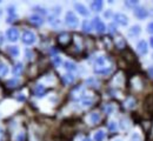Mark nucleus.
Masks as SVG:
<instances>
[{"mask_svg": "<svg viewBox=\"0 0 153 141\" xmlns=\"http://www.w3.org/2000/svg\"><path fill=\"white\" fill-rule=\"evenodd\" d=\"M65 20H66L67 26L71 27V28H76L78 25H79V20H78V18H76V14L73 12H67Z\"/></svg>", "mask_w": 153, "mask_h": 141, "instance_id": "f257e3e1", "label": "nucleus"}, {"mask_svg": "<svg viewBox=\"0 0 153 141\" xmlns=\"http://www.w3.org/2000/svg\"><path fill=\"white\" fill-rule=\"evenodd\" d=\"M22 42L25 44V45H32V44H34L36 40H37V37H36V34L33 33V32H31V31H25L24 33H22Z\"/></svg>", "mask_w": 153, "mask_h": 141, "instance_id": "f03ea898", "label": "nucleus"}, {"mask_svg": "<svg viewBox=\"0 0 153 141\" xmlns=\"http://www.w3.org/2000/svg\"><path fill=\"white\" fill-rule=\"evenodd\" d=\"M58 41H59V44H60L62 47H66V46L70 45V42H71V35H70L68 33L64 32V33H61V34L58 37Z\"/></svg>", "mask_w": 153, "mask_h": 141, "instance_id": "7ed1b4c3", "label": "nucleus"}, {"mask_svg": "<svg viewBox=\"0 0 153 141\" xmlns=\"http://www.w3.org/2000/svg\"><path fill=\"white\" fill-rule=\"evenodd\" d=\"M92 25L94 26V28L97 30V32H98V33H104V32H105V30H106L105 24L100 20L99 18H94L93 21H92Z\"/></svg>", "mask_w": 153, "mask_h": 141, "instance_id": "20e7f679", "label": "nucleus"}, {"mask_svg": "<svg viewBox=\"0 0 153 141\" xmlns=\"http://www.w3.org/2000/svg\"><path fill=\"white\" fill-rule=\"evenodd\" d=\"M7 38L10 41H17L19 39V31L17 28H10L7 31Z\"/></svg>", "mask_w": 153, "mask_h": 141, "instance_id": "39448f33", "label": "nucleus"}, {"mask_svg": "<svg viewBox=\"0 0 153 141\" xmlns=\"http://www.w3.org/2000/svg\"><path fill=\"white\" fill-rule=\"evenodd\" d=\"M114 20L121 26H126L128 24V18L123 13H117L114 16Z\"/></svg>", "mask_w": 153, "mask_h": 141, "instance_id": "423d86ee", "label": "nucleus"}, {"mask_svg": "<svg viewBox=\"0 0 153 141\" xmlns=\"http://www.w3.org/2000/svg\"><path fill=\"white\" fill-rule=\"evenodd\" d=\"M137 49H138V53L139 54L145 55L147 53V42L145 40H140L137 44Z\"/></svg>", "mask_w": 153, "mask_h": 141, "instance_id": "0eeeda50", "label": "nucleus"}, {"mask_svg": "<svg viewBox=\"0 0 153 141\" xmlns=\"http://www.w3.org/2000/svg\"><path fill=\"white\" fill-rule=\"evenodd\" d=\"M134 14H135V17H138L139 19H145V18L147 17L149 12H147L144 7H138V8H135Z\"/></svg>", "mask_w": 153, "mask_h": 141, "instance_id": "6e6552de", "label": "nucleus"}, {"mask_svg": "<svg viewBox=\"0 0 153 141\" xmlns=\"http://www.w3.org/2000/svg\"><path fill=\"white\" fill-rule=\"evenodd\" d=\"M140 26H138V25H134L132 26L130 30H128V35L130 37H132V38H135V37H138L139 34H140Z\"/></svg>", "mask_w": 153, "mask_h": 141, "instance_id": "1a4fd4ad", "label": "nucleus"}, {"mask_svg": "<svg viewBox=\"0 0 153 141\" xmlns=\"http://www.w3.org/2000/svg\"><path fill=\"white\" fill-rule=\"evenodd\" d=\"M74 7H76V10L81 14V16H84V17H87V16H88V11H87V8H86L82 4H78V2H76V5H74Z\"/></svg>", "mask_w": 153, "mask_h": 141, "instance_id": "9d476101", "label": "nucleus"}, {"mask_svg": "<svg viewBox=\"0 0 153 141\" xmlns=\"http://www.w3.org/2000/svg\"><path fill=\"white\" fill-rule=\"evenodd\" d=\"M30 21H31V24H33V25H36V26H40V25H42V18L41 17H39V16H32V17H30Z\"/></svg>", "mask_w": 153, "mask_h": 141, "instance_id": "9b49d317", "label": "nucleus"}, {"mask_svg": "<svg viewBox=\"0 0 153 141\" xmlns=\"http://www.w3.org/2000/svg\"><path fill=\"white\" fill-rule=\"evenodd\" d=\"M45 92H46V89H45V87L42 85H37L36 88H34V94L37 97H42L45 94Z\"/></svg>", "mask_w": 153, "mask_h": 141, "instance_id": "f8f14e48", "label": "nucleus"}, {"mask_svg": "<svg viewBox=\"0 0 153 141\" xmlns=\"http://www.w3.org/2000/svg\"><path fill=\"white\" fill-rule=\"evenodd\" d=\"M91 8H92L93 11H96V12H99V11L102 8V1H100V0L93 1V2L91 4Z\"/></svg>", "mask_w": 153, "mask_h": 141, "instance_id": "ddd939ff", "label": "nucleus"}, {"mask_svg": "<svg viewBox=\"0 0 153 141\" xmlns=\"http://www.w3.org/2000/svg\"><path fill=\"white\" fill-rule=\"evenodd\" d=\"M22 69H24V66H22L21 62L16 63V66L13 67V74H14V75H20V74L22 73Z\"/></svg>", "mask_w": 153, "mask_h": 141, "instance_id": "4468645a", "label": "nucleus"}, {"mask_svg": "<svg viewBox=\"0 0 153 141\" xmlns=\"http://www.w3.org/2000/svg\"><path fill=\"white\" fill-rule=\"evenodd\" d=\"M100 120H101V118H100V114H99V113H92V114L90 115V121H91V123H93V125H97Z\"/></svg>", "mask_w": 153, "mask_h": 141, "instance_id": "2eb2a0df", "label": "nucleus"}, {"mask_svg": "<svg viewBox=\"0 0 153 141\" xmlns=\"http://www.w3.org/2000/svg\"><path fill=\"white\" fill-rule=\"evenodd\" d=\"M19 83H20L19 79H11V80H8L6 82V86H7L8 88H16Z\"/></svg>", "mask_w": 153, "mask_h": 141, "instance_id": "dca6fc26", "label": "nucleus"}, {"mask_svg": "<svg viewBox=\"0 0 153 141\" xmlns=\"http://www.w3.org/2000/svg\"><path fill=\"white\" fill-rule=\"evenodd\" d=\"M105 139V132L104 131H98L96 132V134H94V140L96 141H104Z\"/></svg>", "mask_w": 153, "mask_h": 141, "instance_id": "f3484780", "label": "nucleus"}, {"mask_svg": "<svg viewBox=\"0 0 153 141\" xmlns=\"http://www.w3.org/2000/svg\"><path fill=\"white\" fill-rule=\"evenodd\" d=\"M7 73H8V67L4 62H0V78L5 77Z\"/></svg>", "mask_w": 153, "mask_h": 141, "instance_id": "a211bd4d", "label": "nucleus"}, {"mask_svg": "<svg viewBox=\"0 0 153 141\" xmlns=\"http://www.w3.org/2000/svg\"><path fill=\"white\" fill-rule=\"evenodd\" d=\"M8 48V52L13 55V57H18L19 55V48L17 47V46H10V47H7Z\"/></svg>", "mask_w": 153, "mask_h": 141, "instance_id": "6ab92c4d", "label": "nucleus"}, {"mask_svg": "<svg viewBox=\"0 0 153 141\" xmlns=\"http://www.w3.org/2000/svg\"><path fill=\"white\" fill-rule=\"evenodd\" d=\"M62 81L65 82V83H72L73 81H74V77L72 75V74H66V75H64L62 77Z\"/></svg>", "mask_w": 153, "mask_h": 141, "instance_id": "aec40b11", "label": "nucleus"}, {"mask_svg": "<svg viewBox=\"0 0 153 141\" xmlns=\"http://www.w3.org/2000/svg\"><path fill=\"white\" fill-rule=\"evenodd\" d=\"M65 68H66L67 71H76V63H73V62H71V61H66V62H65Z\"/></svg>", "mask_w": 153, "mask_h": 141, "instance_id": "412c9836", "label": "nucleus"}, {"mask_svg": "<svg viewBox=\"0 0 153 141\" xmlns=\"http://www.w3.org/2000/svg\"><path fill=\"white\" fill-rule=\"evenodd\" d=\"M92 22H88V21H84V24H82V28H84V31L85 32H90L91 30H92Z\"/></svg>", "mask_w": 153, "mask_h": 141, "instance_id": "4be33fe9", "label": "nucleus"}, {"mask_svg": "<svg viewBox=\"0 0 153 141\" xmlns=\"http://www.w3.org/2000/svg\"><path fill=\"white\" fill-rule=\"evenodd\" d=\"M141 139H140V135L138 134V133H133L132 135H131V139H130V141H140Z\"/></svg>", "mask_w": 153, "mask_h": 141, "instance_id": "5701e85b", "label": "nucleus"}, {"mask_svg": "<svg viewBox=\"0 0 153 141\" xmlns=\"http://www.w3.org/2000/svg\"><path fill=\"white\" fill-rule=\"evenodd\" d=\"M113 111H114V107H113L112 105H107V106L105 107V112H106L107 114H111Z\"/></svg>", "mask_w": 153, "mask_h": 141, "instance_id": "b1692460", "label": "nucleus"}, {"mask_svg": "<svg viewBox=\"0 0 153 141\" xmlns=\"http://www.w3.org/2000/svg\"><path fill=\"white\" fill-rule=\"evenodd\" d=\"M108 129H110V131H112V132L117 129V123H115L114 121H111V122L108 123Z\"/></svg>", "mask_w": 153, "mask_h": 141, "instance_id": "393cba45", "label": "nucleus"}, {"mask_svg": "<svg viewBox=\"0 0 153 141\" xmlns=\"http://www.w3.org/2000/svg\"><path fill=\"white\" fill-rule=\"evenodd\" d=\"M52 61H53V63H54L56 66H59V65L61 63V59H60L59 57H53V59H52Z\"/></svg>", "mask_w": 153, "mask_h": 141, "instance_id": "a878e982", "label": "nucleus"}, {"mask_svg": "<svg viewBox=\"0 0 153 141\" xmlns=\"http://www.w3.org/2000/svg\"><path fill=\"white\" fill-rule=\"evenodd\" d=\"M138 5V1H126V6H128V7H134V6H137Z\"/></svg>", "mask_w": 153, "mask_h": 141, "instance_id": "bb28decb", "label": "nucleus"}, {"mask_svg": "<svg viewBox=\"0 0 153 141\" xmlns=\"http://www.w3.org/2000/svg\"><path fill=\"white\" fill-rule=\"evenodd\" d=\"M6 133L4 132V129L2 128H0V141H5L6 140Z\"/></svg>", "mask_w": 153, "mask_h": 141, "instance_id": "cd10ccee", "label": "nucleus"}, {"mask_svg": "<svg viewBox=\"0 0 153 141\" xmlns=\"http://www.w3.org/2000/svg\"><path fill=\"white\" fill-rule=\"evenodd\" d=\"M17 141H25V133L24 132L19 133V135L17 137Z\"/></svg>", "mask_w": 153, "mask_h": 141, "instance_id": "c85d7f7f", "label": "nucleus"}, {"mask_svg": "<svg viewBox=\"0 0 153 141\" xmlns=\"http://www.w3.org/2000/svg\"><path fill=\"white\" fill-rule=\"evenodd\" d=\"M147 31L153 34V22H150V24H149V26H147Z\"/></svg>", "mask_w": 153, "mask_h": 141, "instance_id": "c756f323", "label": "nucleus"}, {"mask_svg": "<svg viewBox=\"0 0 153 141\" xmlns=\"http://www.w3.org/2000/svg\"><path fill=\"white\" fill-rule=\"evenodd\" d=\"M149 74H150L151 78H153V67H150V68H149Z\"/></svg>", "mask_w": 153, "mask_h": 141, "instance_id": "7c9ffc66", "label": "nucleus"}, {"mask_svg": "<svg viewBox=\"0 0 153 141\" xmlns=\"http://www.w3.org/2000/svg\"><path fill=\"white\" fill-rule=\"evenodd\" d=\"M110 28H111V32H115V28H114V26H113V25H111V26H110Z\"/></svg>", "mask_w": 153, "mask_h": 141, "instance_id": "2f4dec72", "label": "nucleus"}, {"mask_svg": "<svg viewBox=\"0 0 153 141\" xmlns=\"http://www.w3.org/2000/svg\"><path fill=\"white\" fill-rule=\"evenodd\" d=\"M105 16H106V17H111V12H107V13H105Z\"/></svg>", "mask_w": 153, "mask_h": 141, "instance_id": "473e14b6", "label": "nucleus"}, {"mask_svg": "<svg viewBox=\"0 0 153 141\" xmlns=\"http://www.w3.org/2000/svg\"><path fill=\"white\" fill-rule=\"evenodd\" d=\"M150 42H151V46L153 47V37L151 38V40H150Z\"/></svg>", "mask_w": 153, "mask_h": 141, "instance_id": "72a5a7b5", "label": "nucleus"}, {"mask_svg": "<svg viewBox=\"0 0 153 141\" xmlns=\"http://www.w3.org/2000/svg\"><path fill=\"white\" fill-rule=\"evenodd\" d=\"M82 141H91V140H90L88 138H85V139H84V140H82Z\"/></svg>", "mask_w": 153, "mask_h": 141, "instance_id": "f704fd0d", "label": "nucleus"}, {"mask_svg": "<svg viewBox=\"0 0 153 141\" xmlns=\"http://www.w3.org/2000/svg\"><path fill=\"white\" fill-rule=\"evenodd\" d=\"M0 14H1V10H0Z\"/></svg>", "mask_w": 153, "mask_h": 141, "instance_id": "c9c22d12", "label": "nucleus"}, {"mask_svg": "<svg viewBox=\"0 0 153 141\" xmlns=\"http://www.w3.org/2000/svg\"><path fill=\"white\" fill-rule=\"evenodd\" d=\"M115 141H120V140H115Z\"/></svg>", "mask_w": 153, "mask_h": 141, "instance_id": "e433bc0d", "label": "nucleus"}]
</instances>
